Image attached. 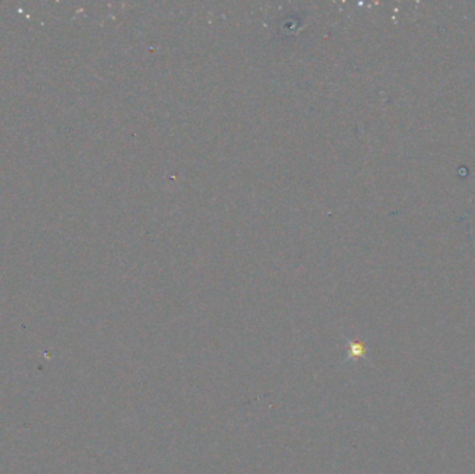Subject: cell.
Instances as JSON below:
<instances>
[{
  "mask_svg": "<svg viewBox=\"0 0 475 474\" xmlns=\"http://www.w3.org/2000/svg\"><path fill=\"white\" fill-rule=\"evenodd\" d=\"M366 350H367V348L364 346V345H363V344L351 342L350 350H349V355H350V357H361V356H364Z\"/></svg>",
  "mask_w": 475,
  "mask_h": 474,
  "instance_id": "obj_1",
  "label": "cell"
}]
</instances>
